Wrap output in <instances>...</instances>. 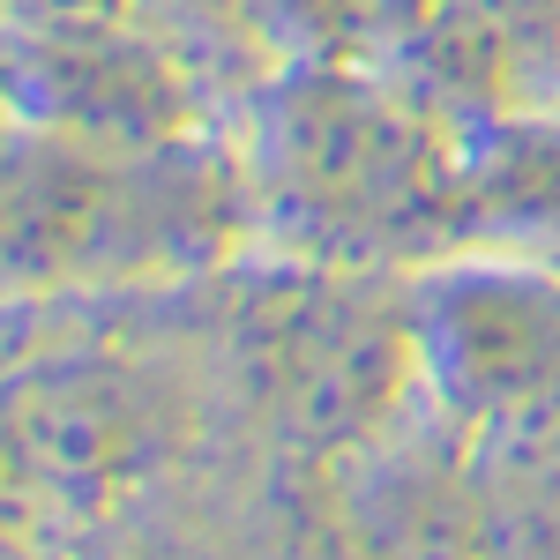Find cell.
Wrapping results in <instances>:
<instances>
[{
	"label": "cell",
	"mask_w": 560,
	"mask_h": 560,
	"mask_svg": "<svg viewBox=\"0 0 560 560\" xmlns=\"http://www.w3.org/2000/svg\"><path fill=\"white\" fill-rule=\"evenodd\" d=\"M261 187L300 232L345 247H411L464 202L419 105L329 68L261 105Z\"/></svg>",
	"instance_id": "obj_1"
},
{
	"label": "cell",
	"mask_w": 560,
	"mask_h": 560,
	"mask_svg": "<svg viewBox=\"0 0 560 560\" xmlns=\"http://www.w3.org/2000/svg\"><path fill=\"white\" fill-rule=\"evenodd\" d=\"M411 345L433 388L478 427L560 411V277L538 269L427 277L411 300Z\"/></svg>",
	"instance_id": "obj_2"
},
{
	"label": "cell",
	"mask_w": 560,
	"mask_h": 560,
	"mask_svg": "<svg viewBox=\"0 0 560 560\" xmlns=\"http://www.w3.org/2000/svg\"><path fill=\"white\" fill-rule=\"evenodd\" d=\"M478 546L501 560H560V411L493 427V471L471 478Z\"/></svg>",
	"instance_id": "obj_3"
},
{
	"label": "cell",
	"mask_w": 560,
	"mask_h": 560,
	"mask_svg": "<svg viewBox=\"0 0 560 560\" xmlns=\"http://www.w3.org/2000/svg\"><path fill=\"white\" fill-rule=\"evenodd\" d=\"M538 113H560V52H553V68H546V90H538Z\"/></svg>",
	"instance_id": "obj_4"
}]
</instances>
